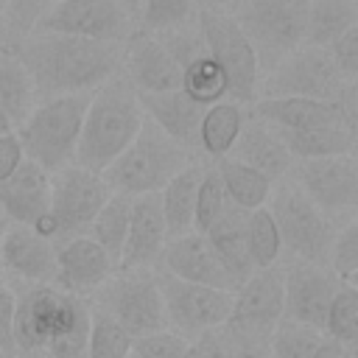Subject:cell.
I'll return each mask as SVG.
<instances>
[{
    "label": "cell",
    "mask_w": 358,
    "mask_h": 358,
    "mask_svg": "<svg viewBox=\"0 0 358 358\" xmlns=\"http://www.w3.org/2000/svg\"><path fill=\"white\" fill-rule=\"evenodd\" d=\"M22 148L17 143V134H3L0 137V182H6L20 165H22Z\"/></svg>",
    "instance_id": "obj_48"
},
{
    "label": "cell",
    "mask_w": 358,
    "mask_h": 358,
    "mask_svg": "<svg viewBox=\"0 0 358 358\" xmlns=\"http://www.w3.org/2000/svg\"><path fill=\"white\" fill-rule=\"evenodd\" d=\"M235 358H268V344L260 341H246V338H235Z\"/></svg>",
    "instance_id": "obj_50"
},
{
    "label": "cell",
    "mask_w": 358,
    "mask_h": 358,
    "mask_svg": "<svg viewBox=\"0 0 358 358\" xmlns=\"http://www.w3.org/2000/svg\"><path fill=\"white\" fill-rule=\"evenodd\" d=\"M246 215L243 210H238L235 204H227L224 213L218 215V221L204 232L207 243L213 246L218 263L224 266L227 277L232 280L235 291L252 277L255 266L249 260V252H246Z\"/></svg>",
    "instance_id": "obj_26"
},
{
    "label": "cell",
    "mask_w": 358,
    "mask_h": 358,
    "mask_svg": "<svg viewBox=\"0 0 358 358\" xmlns=\"http://www.w3.org/2000/svg\"><path fill=\"white\" fill-rule=\"evenodd\" d=\"M157 282H159V294H162L168 330L193 341L201 333H210V330H218L227 324V319L232 313V291L193 285V282L176 280L162 271H157Z\"/></svg>",
    "instance_id": "obj_13"
},
{
    "label": "cell",
    "mask_w": 358,
    "mask_h": 358,
    "mask_svg": "<svg viewBox=\"0 0 358 358\" xmlns=\"http://www.w3.org/2000/svg\"><path fill=\"white\" fill-rule=\"evenodd\" d=\"M196 22H199L207 56L224 73L227 101L238 106L255 103L257 87H260V67L252 45L246 42L235 20L227 11H199Z\"/></svg>",
    "instance_id": "obj_11"
},
{
    "label": "cell",
    "mask_w": 358,
    "mask_h": 358,
    "mask_svg": "<svg viewBox=\"0 0 358 358\" xmlns=\"http://www.w3.org/2000/svg\"><path fill=\"white\" fill-rule=\"evenodd\" d=\"M50 207V173L22 159V165L0 182V210L8 224L34 227Z\"/></svg>",
    "instance_id": "obj_22"
},
{
    "label": "cell",
    "mask_w": 358,
    "mask_h": 358,
    "mask_svg": "<svg viewBox=\"0 0 358 358\" xmlns=\"http://www.w3.org/2000/svg\"><path fill=\"white\" fill-rule=\"evenodd\" d=\"M288 179L299 193L338 227L355 218L358 204V165L355 154L322 157V159H294Z\"/></svg>",
    "instance_id": "obj_12"
},
{
    "label": "cell",
    "mask_w": 358,
    "mask_h": 358,
    "mask_svg": "<svg viewBox=\"0 0 358 358\" xmlns=\"http://www.w3.org/2000/svg\"><path fill=\"white\" fill-rule=\"evenodd\" d=\"M126 358H137V355H134V352H129V355H126Z\"/></svg>",
    "instance_id": "obj_57"
},
{
    "label": "cell",
    "mask_w": 358,
    "mask_h": 358,
    "mask_svg": "<svg viewBox=\"0 0 358 358\" xmlns=\"http://www.w3.org/2000/svg\"><path fill=\"white\" fill-rule=\"evenodd\" d=\"M90 305L115 319L131 338L168 327L157 271H115L90 296Z\"/></svg>",
    "instance_id": "obj_10"
},
{
    "label": "cell",
    "mask_w": 358,
    "mask_h": 358,
    "mask_svg": "<svg viewBox=\"0 0 358 358\" xmlns=\"http://www.w3.org/2000/svg\"><path fill=\"white\" fill-rule=\"evenodd\" d=\"M6 229H8V218L3 215V210H0V238L6 235Z\"/></svg>",
    "instance_id": "obj_55"
},
{
    "label": "cell",
    "mask_w": 358,
    "mask_h": 358,
    "mask_svg": "<svg viewBox=\"0 0 358 358\" xmlns=\"http://www.w3.org/2000/svg\"><path fill=\"white\" fill-rule=\"evenodd\" d=\"M190 347H193V341H187L185 336H179L168 327L131 341V352L137 358H190Z\"/></svg>",
    "instance_id": "obj_44"
},
{
    "label": "cell",
    "mask_w": 358,
    "mask_h": 358,
    "mask_svg": "<svg viewBox=\"0 0 358 358\" xmlns=\"http://www.w3.org/2000/svg\"><path fill=\"white\" fill-rule=\"evenodd\" d=\"M11 131H14V126H11V120L6 117V112L0 109V137H3V134H11Z\"/></svg>",
    "instance_id": "obj_53"
},
{
    "label": "cell",
    "mask_w": 358,
    "mask_h": 358,
    "mask_svg": "<svg viewBox=\"0 0 358 358\" xmlns=\"http://www.w3.org/2000/svg\"><path fill=\"white\" fill-rule=\"evenodd\" d=\"M249 115L255 120L266 123L274 131H305V129L344 123L336 103L310 101V98H260V101L252 103V112Z\"/></svg>",
    "instance_id": "obj_24"
},
{
    "label": "cell",
    "mask_w": 358,
    "mask_h": 358,
    "mask_svg": "<svg viewBox=\"0 0 358 358\" xmlns=\"http://www.w3.org/2000/svg\"><path fill=\"white\" fill-rule=\"evenodd\" d=\"M282 263H277L271 268L252 271V277L232 294V313L224 327L235 338L268 344L274 327L282 322Z\"/></svg>",
    "instance_id": "obj_14"
},
{
    "label": "cell",
    "mask_w": 358,
    "mask_h": 358,
    "mask_svg": "<svg viewBox=\"0 0 358 358\" xmlns=\"http://www.w3.org/2000/svg\"><path fill=\"white\" fill-rule=\"evenodd\" d=\"M199 154L176 145L154 120L143 117L140 131L126 145V151L101 173L109 193L137 199L159 193L182 168H187Z\"/></svg>",
    "instance_id": "obj_4"
},
{
    "label": "cell",
    "mask_w": 358,
    "mask_h": 358,
    "mask_svg": "<svg viewBox=\"0 0 358 358\" xmlns=\"http://www.w3.org/2000/svg\"><path fill=\"white\" fill-rule=\"evenodd\" d=\"M112 274H115L112 260L90 235H81V238H73L56 246V282L53 285H59L62 291L90 299Z\"/></svg>",
    "instance_id": "obj_21"
},
{
    "label": "cell",
    "mask_w": 358,
    "mask_h": 358,
    "mask_svg": "<svg viewBox=\"0 0 358 358\" xmlns=\"http://www.w3.org/2000/svg\"><path fill=\"white\" fill-rule=\"evenodd\" d=\"M137 98H140L143 115L148 120H154L157 129H162L176 145L196 151L199 123H201L204 106L190 101L179 87L168 90V92H157V95H137Z\"/></svg>",
    "instance_id": "obj_25"
},
{
    "label": "cell",
    "mask_w": 358,
    "mask_h": 358,
    "mask_svg": "<svg viewBox=\"0 0 358 358\" xmlns=\"http://www.w3.org/2000/svg\"><path fill=\"white\" fill-rule=\"evenodd\" d=\"M123 8H126V14L137 22V14H140V6H143V0H117Z\"/></svg>",
    "instance_id": "obj_52"
},
{
    "label": "cell",
    "mask_w": 358,
    "mask_h": 358,
    "mask_svg": "<svg viewBox=\"0 0 358 358\" xmlns=\"http://www.w3.org/2000/svg\"><path fill=\"white\" fill-rule=\"evenodd\" d=\"M347 84L355 81H347L341 76L324 48L302 42L296 50H291L282 62L260 76L257 92H263V98H310L336 103Z\"/></svg>",
    "instance_id": "obj_9"
},
{
    "label": "cell",
    "mask_w": 358,
    "mask_h": 358,
    "mask_svg": "<svg viewBox=\"0 0 358 358\" xmlns=\"http://www.w3.org/2000/svg\"><path fill=\"white\" fill-rule=\"evenodd\" d=\"M190 358H235V341L229 336L227 327L201 333L199 338H193L190 347Z\"/></svg>",
    "instance_id": "obj_46"
},
{
    "label": "cell",
    "mask_w": 358,
    "mask_h": 358,
    "mask_svg": "<svg viewBox=\"0 0 358 358\" xmlns=\"http://www.w3.org/2000/svg\"><path fill=\"white\" fill-rule=\"evenodd\" d=\"M34 106H36V95H34L31 76L11 53L0 50V109L17 129Z\"/></svg>",
    "instance_id": "obj_32"
},
{
    "label": "cell",
    "mask_w": 358,
    "mask_h": 358,
    "mask_svg": "<svg viewBox=\"0 0 358 358\" xmlns=\"http://www.w3.org/2000/svg\"><path fill=\"white\" fill-rule=\"evenodd\" d=\"M352 25H358L355 0H310L305 17V45L330 48Z\"/></svg>",
    "instance_id": "obj_30"
},
{
    "label": "cell",
    "mask_w": 358,
    "mask_h": 358,
    "mask_svg": "<svg viewBox=\"0 0 358 358\" xmlns=\"http://www.w3.org/2000/svg\"><path fill=\"white\" fill-rule=\"evenodd\" d=\"M154 36H157V42L165 48V53L173 59V64H176L179 70L207 53V50H204L201 31H199V22L182 25V28H173V31H162V34H154Z\"/></svg>",
    "instance_id": "obj_43"
},
{
    "label": "cell",
    "mask_w": 358,
    "mask_h": 358,
    "mask_svg": "<svg viewBox=\"0 0 358 358\" xmlns=\"http://www.w3.org/2000/svg\"><path fill=\"white\" fill-rule=\"evenodd\" d=\"M227 157H232L235 162H243L246 168L263 173L271 185L285 179L291 173V165H294V157L288 154L282 140L266 123L255 120L252 115H246L243 129H241V134L232 143Z\"/></svg>",
    "instance_id": "obj_23"
},
{
    "label": "cell",
    "mask_w": 358,
    "mask_h": 358,
    "mask_svg": "<svg viewBox=\"0 0 358 358\" xmlns=\"http://www.w3.org/2000/svg\"><path fill=\"white\" fill-rule=\"evenodd\" d=\"M204 165L199 157L182 168L157 196H159V210L165 218V232L168 241L193 232V213H196V193H199V182L204 173Z\"/></svg>",
    "instance_id": "obj_27"
},
{
    "label": "cell",
    "mask_w": 358,
    "mask_h": 358,
    "mask_svg": "<svg viewBox=\"0 0 358 358\" xmlns=\"http://www.w3.org/2000/svg\"><path fill=\"white\" fill-rule=\"evenodd\" d=\"M246 252H249L255 271L271 268L282 260L280 235H277V227H274L268 207H257L246 215Z\"/></svg>",
    "instance_id": "obj_35"
},
{
    "label": "cell",
    "mask_w": 358,
    "mask_h": 358,
    "mask_svg": "<svg viewBox=\"0 0 358 358\" xmlns=\"http://www.w3.org/2000/svg\"><path fill=\"white\" fill-rule=\"evenodd\" d=\"M246 112L243 106L232 103V101H218L213 106L204 109L201 123H199V140H196V154L207 157V162H215L221 157L229 154L232 143L238 140L241 129H243Z\"/></svg>",
    "instance_id": "obj_28"
},
{
    "label": "cell",
    "mask_w": 358,
    "mask_h": 358,
    "mask_svg": "<svg viewBox=\"0 0 358 358\" xmlns=\"http://www.w3.org/2000/svg\"><path fill=\"white\" fill-rule=\"evenodd\" d=\"M14 288V358H84L90 333V299L59 285Z\"/></svg>",
    "instance_id": "obj_2"
},
{
    "label": "cell",
    "mask_w": 358,
    "mask_h": 358,
    "mask_svg": "<svg viewBox=\"0 0 358 358\" xmlns=\"http://www.w3.org/2000/svg\"><path fill=\"white\" fill-rule=\"evenodd\" d=\"M157 271L171 274V277L185 280V282H193V285H207V288H218V291H232L235 294V285L227 277L224 266L218 263L213 246L199 232H187V235L171 238L165 243V249H162Z\"/></svg>",
    "instance_id": "obj_20"
},
{
    "label": "cell",
    "mask_w": 358,
    "mask_h": 358,
    "mask_svg": "<svg viewBox=\"0 0 358 358\" xmlns=\"http://www.w3.org/2000/svg\"><path fill=\"white\" fill-rule=\"evenodd\" d=\"M199 8L193 0H143L137 14V28L145 34H162L182 25H193Z\"/></svg>",
    "instance_id": "obj_37"
},
{
    "label": "cell",
    "mask_w": 358,
    "mask_h": 358,
    "mask_svg": "<svg viewBox=\"0 0 358 358\" xmlns=\"http://www.w3.org/2000/svg\"><path fill=\"white\" fill-rule=\"evenodd\" d=\"M59 0H6V17H3V45L0 50L11 48L14 42L25 39L36 22L56 6Z\"/></svg>",
    "instance_id": "obj_40"
},
{
    "label": "cell",
    "mask_w": 358,
    "mask_h": 358,
    "mask_svg": "<svg viewBox=\"0 0 358 358\" xmlns=\"http://www.w3.org/2000/svg\"><path fill=\"white\" fill-rule=\"evenodd\" d=\"M179 67L165 53V48L157 42L154 34H145L140 28L131 31V36L123 42V64L120 76L131 84L137 95H157L179 87Z\"/></svg>",
    "instance_id": "obj_19"
},
{
    "label": "cell",
    "mask_w": 358,
    "mask_h": 358,
    "mask_svg": "<svg viewBox=\"0 0 358 358\" xmlns=\"http://www.w3.org/2000/svg\"><path fill=\"white\" fill-rule=\"evenodd\" d=\"M322 330L282 319L268 338V358H310L322 341Z\"/></svg>",
    "instance_id": "obj_39"
},
{
    "label": "cell",
    "mask_w": 358,
    "mask_h": 358,
    "mask_svg": "<svg viewBox=\"0 0 358 358\" xmlns=\"http://www.w3.org/2000/svg\"><path fill=\"white\" fill-rule=\"evenodd\" d=\"M327 268L341 285H355L358 280V221L355 218L338 227L327 252Z\"/></svg>",
    "instance_id": "obj_41"
},
{
    "label": "cell",
    "mask_w": 358,
    "mask_h": 358,
    "mask_svg": "<svg viewBox=\"0 0 358 358\" xmlns=\"http://www.w3.org/2000/svg\"><path fill=\"white\" fill-rule=\"evenodd\" d=\"M143 117L145 115L140 98L123 76H115L101 84L95 92H90L73 165L92 173H103L134 140Z\"/></svg>",
    "instance_id": "obj_3"
},
{
    "label": "cell",
    "mask_w": 358,
    "mask_h": 358,
    "mask_svg": "<svg viewBox=\"0 0 358 358\" xmlns=\"http://www.w3.org/2000/svg\"><path fill=\"white\" fill-rule=\"evenodd\" d=\"M3 17H6V0H0V45H3Z\"/></svg>",
    "instance_id": "obj_54"
},
{
    "label": "cell",
    "mask_w": 358,
    "mask_h": 358,
    "mask_svg": "<svg viewBox=\"0 0 358 358\" xmlns=\"http://www.w3.org/2000/svg\"><path fill=\"white\" fill-rule=\"evenodd\" d=\"M338 288H341V282L333 277V271L327 266L282 263V294H285L282 319L322 330L327 308Z\"/></svg>",
    "instance_id": "obj_16"
},
{
    "label": "cell",
    "mask_w": 358,
    "mask_h": 358,
    "mask_svg": "<svg viewBox=\"0 0 358 358\" xmlns=\"http://www.w3.org/2000/svg\"><path fill=\"white\" fill-rule=\"evenodd\" d=\"M322 333L347 347L358 344V291H355V285H341L336 291V296L327 308Z\"/></svg>",
    "instance_id": "obj_38"
},
{
    "label": "cell",
    "mask_w": 358,
    "mask_h": 358,
    "mask_svg": "<svg viewBox=\"0 0 358 358\" xmlns=\"http://www.w3.org/2000/svg\"><path fill=\"white\" fill-rule=\"evenodd\" d=\"M199 11H229L232 0H193Z\"/></svg>",
    "instance_id": "obj_51"
},
{
    "label": "cell",
    "mask_w": 358,
    "mask_h": 358,
    "mask_svg": "<svg viewBox=\"0 0 358 358\" xmlns=\"http://www.w3.org/2000/svg\"><path fill=\"white\" fill-rule=\"evenodd\" d=\"M137 22L117 0H59L31 34H62L90 42L123 45Z\"/></svg>",
    "instance_id": "obj_15"
},
{
    "label": "cell",
    "mask_w": 358,
    "mask_h": 358,
    "mask_svg": "<svg viewBox=\"0 0 358 358\" xmlns=\"http://www.w3.org/2000/svg\"><path fill=\"white\" fill-rule=\"evenodd\" d=\"M266 207L274 218L285 263L327 266V252L338 232L336 221H330L324 213H319L288 176L271 185Z\"/></svg>",
    "instance_id": "obj_7"
},
{
    "label": "cell",
    "mask_w": 358,
    "mask_h": 358,
    "mask_svg": "<svg viewBox=\"0 0 358 358\" xmlns=\"http://www.w3.org/2000/svg\"><path fill=\"white\" fill-rule=\"evenodd\" d=\"M11 324H14V288L0 282V350L6 358H14Z\"/></svg>",
    "instance_id": "obj_47"
},
{
    "label": "cell",
    "mask_w": 358,
    "mask_h": 358,
    "mask_svg": "<svg viewBox=\"0 0 358 358\" xmlns=\"http://www.w3.org/2000/svg\"><path fill=\"white\" fill-rule=\"evenodd\" d=\"M227 193H224V185L213 168V162L204 165V173H201V182H199V193H196V213H193V232L204 235L215 221L218 215L224 213L227 207Z\"/></svg>",
    "instance_id": "obj_42"
},
{
    "label": "cell",
    "mask_w": 358,
    "mask_h": 358,
    "mask_svg": "<svg viewBox=\"0 0 358 358\" xmlns=\"http://www.w3.org/2000/svg\"><path fill=\"white\" fill-rule=\"evenodd\" d=\"M109 187L101 173L84 171L78 165H67L50 173V207L34 224V229L48 238L53 246L81 238L90 232L92 218L109 199Z\"/></svg>",
    "instance_id": "obj_8"
},
{
    "label": "cell",
    "mask_w": 358,
    "mask_h": 358,
    "mask_svg": "<svg viewBox=\"0 0 358 358\" xmlns=\"http://www.w3.org/2000/svg\"><path fill=\"white\" fill-rule=\"evenodd\" d=\"M310 358H355V347H347L330 336H322V341L316 344Z\"/></svg>",
    "instance_id": "obj_49"
},
{
    "label": "cell",
    "mask_w": 358,
    "mask_h": 358,
    "mask_svg": "<svg viewBox=\"0 0 358 358\" xmlns=\"http://www.w3.org/2000/svg\"><path fill=\"white\" fill-rule=\"evenodd\" d=\"M0 358H6V355H3V350H0Z\"/></svg>",
    "instance_id": "obj_58"
},
{
    "label": "cell",
    "mask_w": 358,
    "mask_h": 358,
    "mask_svg": "<svg viewBox=\"0 0 358 358\" xmlns=\"http://www.w3.org/2000/svg\"><path fill=\"white\" fill-rule=\"evenodd\" d=\"M274 131V129H271ZM294 159H322V157H341L355 154V131L344 123L319 126L305 131H274Z\"/></svg>",
    "instance_id": "obj_29"
},
{
    "label": "cell",
    "mask_w": 358,
    "mask_h": 358,
    "mask_svg": "<svg viewBox=\"0 0 358 358\" xmlns=\"http://www.w3.org/2000/svg\"><path fill=\"white\" fill-rule=\"evenodd\" d=\"M0 266L6 277L25 285L56 282V246L34 227L8 224L6 235L0 238Z\"/></svg>",
    "instance_id": "obj_18"
},
{
    "label": "cell",
    "mask_w": 358,
    "mask_h": 358,
    "mask_svg": "<svg viewBox=\"0 0 358 358\" xmlns=\"http://www.w3.org/2000/svg\"><path fill=\"white\" fill-rule=\"evenodd\" d=\"M179 90L196 101L199 106H213L218 101H227V81L224 73L215 67V62L204 53L196 62H190L187 67H182L179 73Z\"/></svg>",
    "instance_id": "obj_34"
},
{
    "label": "cell",
    "mask_w": 358,
    "mask_h": 358,
    "mask_svg": "<svg viewBox=\"0 0 358 358\" xmlns=\"http://www.w3.org/2000/svg\"><path fill=\"white\" fill-rule=\"evenodd\" d=\"M310 0H232L229 17L252 45L260 76L305 42Z\"/></svg>",
    "instance_id": "obj_6"
},
{
    "label": "cell",
    "mask_w": 358,
    "mask_h": 358,
    "mask_svg": "<svg viewBox=\"0 0 358 358\" xmlns=\"http://www.w3.org/2000/svg\"><path fill=\"white\" fill-rule=\"evenodd\" d=\"M31 76L36 103L59 95H90L120 76L123 45L90 42L62 34H28L6 48Z\"/></svg>",
    "instance_id": "obj_1"
},
{
    "label": "cell",
    "mask_w": 358,
    "mask_h": 358,
    "mask_svg": "<svg viewBox=\"0 0 358 358\" xmlns=\"http://www.w3.org/2000/svg\"><path fill=\"white\" fill-rule=\"evenodd\" d=\"M213 168H215V173L221 179V185H224V193H227V201L229 204H235L243 213H252L257 207H266L268 193H271V182L263 173L246 168L243 162H235L232 157L215 159Z\"/></svg>",
    "instance_id": "obj_31"
},
{
    "label": "cell",
    "mask_w": 358,
    "mask_h": 358,
    "mask_svg": "<svg viewBox=\"0 0 358 358\" xmlns=\"http://www.w3.org/2000/svg\"><path fill=\"white\" fill-rule=\"evenodd\" d=\"M324 50L330 53V59L336 62V67L341 70V76L347 81H355V76H358V25H352L350 31H344Z\"/></svg>",
    "instance_id": "obj_45"
},
{
    "label": "cell",
    "mask_w": 358,
    "mask_h": 358,
    "mask_svg": "<svg viewBox=\"0 0 358 358\" xmlns=\"http://www.w3.org/2000/svg\"><path fill=\"white\" fill-rule=\"evenodd\" d=\"M131 341L134 338L115 319L90 305V333L84 358H126L131 352Z\"/></svg>",
    "instance_id": "obj_36"
},
{
    "label": "cell",
    "mask_w": 358,
    "mask_h": 358,
    "mask_svg": "<svg viewBox=\"0 0 358 358\" xmlns=\"http://www.w3.org/2000/svg\"><path fill=\"white\" fill-rule=\"evenodd\" d=\"M129 207H131V199L112 193L103 201V207L98 210V215L92 218L90 232H87L106 252V257L112 260L115 271H117V260H120V252H123V243H126V232H129Z\"/></svg>",
    "instance_id": "obj_33"
},
{
    "label": "cell",
    "mask_w": 358,
    "mask_h": 358,
    "mask_svg": "<svg viewBox=\"0 0 358 358\" xmlns=\"http://www.w3.org/2000/svg\"><path fill=\"white\" fill-rule=\"evenodd\" d=\"M0 282H6V271H3V266H0Z\"/></svg>",
    "instance_id": "obj_56"
},
{
    "label": "cell",
    "mask_w": 358,
    "mask_h": 358,
    "mask_svg": "<svg viewBox=\"0 0 358 358\" xmlns=\"http://www.w3.org/2000/svg\"><path fill=\"white\" fill-rule=\"evenodd\" d=\"M87 103L90 95H59L50 101H39L14 129L22 157L39 165L45 173H56L73 165Z\"/></svg>",
    "instance_id": "obj_5"
},
{
    "label": "cell",
    "mask_w": 358,
    "mask_h": 358,
    "mask_svg": "<svg viewBox=\"0 0 358 358\" xmlns=\"http://www.w3.org/2000/svg\"><path fill=\"white\" fill-rule=\"evenodd\" d=\"M168 243L159 196H137L129 207V232L117 260V271H157L162 249Z\"/></svg>",
    "instance_id": "obj_17"
}]
</instances>
